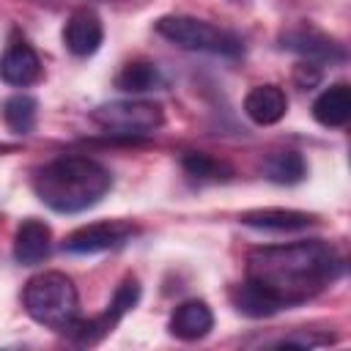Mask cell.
Wrapping results in <instances>:
<instances>
[{"label": "cell", "instance_id": "cell-1", "mask_svg": "<svg viewBox=\"0 0 351 351\" xmlns=\"http://www.w3.org/2000/svg\"><path fill=\"white\" fill-rule=\"evenodd\" d=\"M340 274L343 258L321 239L255 247L247 255L244 282L230 291V302L241 315L266 318L318 296Z\"/></svg>", "mask_w": 351, "mask_h": 351}, {"label": "cell", "instance_id": "cell-2", "mask_svg": "<svg viewBox=\"0 0 351 351\" xmlns=\"http://www.w3.org/2000/svg\"><path fill=\"white\" fill-rule=\"evenodd\" d=\"M110 170L88 156H58L47 162L33 178L38 200L58 214H77L96 206L110 192Z\"/></svg>", "mask_w": 351, "mask_h": 351}, {"label": "cell", "instance_id": "cell-3", "mask_svg": "<svg viewBox=\"0 0 351 351\" xmlns=\"http://www.w3.org/2000/svg\"><path fill=\"white\" fill-rule=\"evenodd\" d=\"M22 304L33 321L66 332L77 321L80 299L71 277H66L63 271H41L27 280L22 291Z\"/></svg>", "mask_w": 351, "mask_h": 351}, {"label": "cell", "instance_id": "cell-4", "mask_svg": "<svg viewBox=\"0 0 351 351\" xmlns=\"http://www.w3.org/2000/svg\"><path fill=\"white\" fill-rule=\"evenodd\" d=\"M156 33L167 38L170 44L181 49H192V52H208L219 58H239L244 52L239 36L206 19H195V16H181V14L162 16L156 22Z\"/></svg>", "mask_w": 351, "mask_h": 351}, {"label": "cell", "instance_id": "cell-5", "mask_svg": "<svg viewBox=\"0 0 351 351\" xmlns=\"http://www.w3.org/2000/svg\"><path fill=\"white\" fill-rule=\"evenodd\" d=\"M90 121L110 134L140 137V134H154L165 123V110L162 104L145 99H118L99 104L90 112Z\"/></svg>", "mask_w": 351, "mask_h": 351}, {"label": "cell", "instance_id": "cell-6", "mask_svg": "<svg viewBox=\"0 0 351 351\" xmlns=\"http://www.w3.org/2000/svg\"><path fill=\"white\" fill-rule=\"evenodd\" d=\"M137 302H140V285H137L134 277H126V280L115 288V293H112V299H110V304H107V310H104L101 315L88 318V321H80V318H77V321L66 329V335H69L74 343H80V346H96L101 337H107V335L118 326V321H121Z\"/></svg>", "mask_w": 351, "mask_h": 351}, {"label": "cell", "instance_id": "cell-7", "mask_svg": "<svg viewBox=\"0 0 351 351\" xmlns=\"http://www.w3.org/2000/svg\"><path fill=\"white\" fill-rule=\"evenodd\" d=\"M134 236V225L112 219V222H93V225H82L74 233L66 236L63 241V252L71 255H93V252H104L112 247L126 244Z\"/></svg>", "mask_w": 351, "mask_h": 351}, {"label": "cell", "instance_id": "cell-8", "mask_svg": "<svg viewBox=\"0 0 351 351\" xmlns=\"http://www.w3.org/2000/svg\"><path fill=\"white\" fill-rule=\"evenodd\" d=\"M101 38H104V27H101V19L96 11L90 8H77L69 19H66V27H63V44L71 55L77 58H88L93 55L99 47H101Z\"/></svg>", "mask_w": 351, "mask_h": 351}, {"label": "cell", "instance_id": "cell-9", "mask_svg": "<svg viewBox=\"0 0 351 351\" xmlns=\"http://www.w3.org/2000/svg\"><path fill=\"white\" fill-rule=\"evenodd\" d=\"M41 77V60L25 41H14L0 58V80L14 88H27Z\"/></svg>", "mask_w": 351, "mask_h": 351}, {"label": "cell", "instance_id": "cell-10", "mask_svg": "<svg viewBox=\"0 0 351 351\" xmlns=\"http://www.w3.org/2000/svg\"><path fill=\"white\" fill-rule=\"evenodd\" d=\"M211 326H214V313L200 299H189V302L178 304L176 313L170 315V335L178 340H186V343L206 337L211 332Z\"/></svg>", "mask_w": 351, "mask_h": 351}, {"label": "cell", "instance_id": "cell-11", "mask_svg": "<svg viewBox=\"0 0 351 351\" xmlns=\"http://www.w3.org/2000/svg\"><path fill=\"white\" fill-rule=\"evenodd\" d=\"M285 110H288V99H285L282 88H277V85H255L244 96V112L258 126H271V123L282 121Z\"/></svg>", "mask_w": 351, "mask_h": 351}, {"label": "cell", "instance_id": "cell-12", "mask_svg": "<svg viewBox=\"0 0 351 351\" xmlns=\"http://www.w3.org/2000/svg\"><path fill=\"white\" fill-rule=\"evenodd\" d=\"M52 233L41 219H25L14 233V258L22 266H36L49 255Z\"/></svg>", "mask_w": 351, "mask_h": 351}, {"label": "cell", "instance_id": "cell-13", "mask_svg": "<svg viewBox=\"0 0 351 351\" xmlns=\"http://www.w3.org/2000/svg\"><path fill=\"white\" fill-rule=\"evenodd\" d=\"M282 47L304 55L313 63H326V60L332 63V60H340L343 58V47L335 44L332 38H326L324 33L313 30V27H299V30L285 33L282 36Z\"/></svg>", "mask_w": 351, "mask_h": 351}, {"label": "cell", "instance_id": "cell-14", "mask_svg": "<svg viewBox=\"0 0 351 351\" xmlns=\"http://www.w3.org/2000/svg\"><path fill=\"white\" fill-rule=\"evenodd\" d=\"M241 222L258 230H274V233H291V230H304L315 222L313 214L307 211H293V208H255L244 211Z\"/></svg>", "mask_w": 351, "mask_h": 351}, {"label": "cell", "instance_id": "cell-15", "mask_svg": "<svg viewBox=\"0 0 351 351\" xmlns=\"http://www.w3.org/2000/svg\"><path fill=\"white\" fill-rule=\"evenodd\" d=\"M313 118H315L321 126H329V129L346 126L348 118H351V88H348L346 82L329 85V88L313 101Z\"/></svg>", "mask_w": 351, "mask_h": 351}, {"label": "cell", "instance_id": "cell-16", "mask_svg": "<svg viewBox=\"0 0 351 351\" xmlns=\"http://www.w3.org/2000/svg\"><path fill=\"white\" fill-rule=\"evenodd\" d=\"M261 170L269 181L291 186V184H299L307 176V162L299 151H274L263 159Z\"/></svg>", "mask_w": 351, "mask_h": 351}, {"label": "cell", "instance_id": "cell-17", "mask_svg": "<svg viewBox=\"0 0 351 351\" xmlns=\"http://www.w3.org/2000/svg\"><path fill=\"white\" fill-rule=\"evenodd\" d=\"M156 85H162V74L148 60H132L115 77V88L126 93H145V90H154Z\"/></svg>", "mask_w": 351, "mask_h": 351}, {"label": "cell", "instance_id": "cell-18", "mask_svg": "<svg viewBox=\"0 0 351 351\" xmlns=\"http://www.w3.org/2000/svg\"><path fill=\"white\" fill-rule=\"evenodd\" d=\"M36 115H38V104L27 93H16L3 104V118L8 129L16 134H30L36 126Z\"/></svg>", "mask_w": 351, "mask_h": 351}, {"label": "cell", "instance_id": "cell-19", "mask_svg": "<svg viewBox=\"0 0 351 351\" xmlns=\"http://www.w3.org/2000/svg\"><path fill=\"white\" fill-rule=\"evenodd\" d=\"M181 167L186 170V176L197 178V181H225L230 178V167L203 151H189L181 156Z\"/></svg>", "mask_w": 351, "mask_h": 351}, {"label": "cell", "instance_id": "cell-20", "mask_svg": "<svg viewBox=\"0 0 351 351\" xmlns=\"http://www.w3.org/2000/svg\"><path fill=\"white\" fill-rule=\"evenodd\" d=\"M293 80H296L302 88H313V85H318V80H321V69H318V63H313V60L299 63V66L293 69Z\"/></svg>", "mask_w": 351, "mask_h": 351}, {"label": "cell", "instance_id": "cell-21", "mask_svg": "<svg viewBox=\"0 0 351 351\" xmlns=\"http://www.w3.org/2000/svg\"><path fill=\"white\" fill-rule=\"evenodd\" d=\"M324 343H332V335H321V337H313V335H293V337H282L277 346H299V348H313V346H324Z\"/></svg>", "mask_w": 351, "mask_h": 351}, {"label": "cell", "instance_id": "cell-22", "mask_svg": "<svg viewBox=\"0 0 351 351\" xmlns=\"http://www.w3.org/2000/svg\"><path fill=\"white\" fill-rule=\"evenodd\" d=\"M3 148H5V145H0V151H3Z\"/></svg>", "mask_w": 351, "mask_h": 351}]
</instances>
